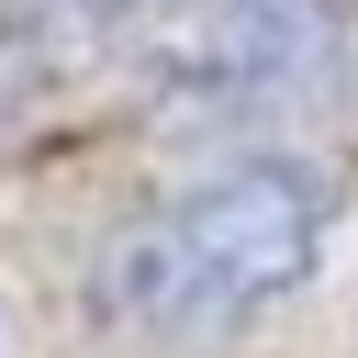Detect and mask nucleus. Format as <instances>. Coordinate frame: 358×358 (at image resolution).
Instances as JSON below:
<instances>
[{
    "label": "nucleus",
    "instance_id": "1",
    "mask_svg": "<svg viewBox=\"0 0 358 358\" xmlns=\"http://www.w3.org/2000/svg\"><path fill=\"white\" fill-rule=\"evenodd\" d=\"M336 235V179L302 168V157H246L224 179H190L168 190L157 213H134L112 246H101V313L112 324H145V336H213V324H246L268 302H291L313 280Z\"/></svg>",
    "mask_w": 358,
    "mask_h": 358
},
{
    "label": "nucleus",
    "instance_id": "3",
    "mask_svg": "<svg viewBox=\"0 0 358 358\" xmlns=\"http://www.w3.org/2000/svg\"><path fill=\"white\" fill-rule=\"evenodd\" d=\"M134 11H179V0H0V22H22V34H101Z\"/></svg>",
    "mask_w": 358,
    "mask_h": 358
},
{
    "label": "nucleus",
    "instance_id": "2",
    "mask_svg": "<svg viewBox=\"0 0 358 358\" xmlns=\"http://www.w3.org/2000/svg\"><path fill=\"white\" fill-rule=\"evenodd\" d=\"M336 67H347V34H336L324 0H213L201 34L179 45L190 112H224V123L302 112V101H324Z\"/></svg>",
    "mask_w": 358,
    "mask_h": 358
}]
</instances>
